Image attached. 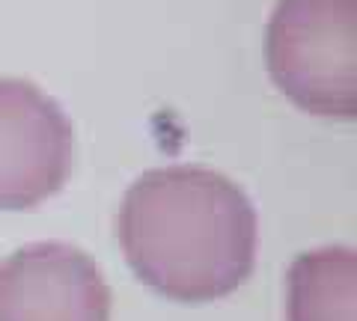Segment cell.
Returning <instances> with one entry per match:
<instances>
[{"mask_svg": "<svg viewBox=\"0 0 357 321\" xmlns=\"http://www.w3.org/2000/svg\"><path fill=\"white\" fill-rule=\"evenodd\" d=\"M256 229L248 194L206 167L143 173L128 187L116 220L131 271L178 304H211L248 283Z\"/></svg>", "mask_w": 357, "mask_h": 321, "instance_id": "obj_1", "label": "cell"}, {"mask_svg": "<svg viewBox=\"0 0 357 321\" xmlns=\"http://www.w3.org/2000/svg\"><path fill=\"white\" fill-rule=\"evenodd\" d=\"M268 72L312 116H357V0H280L268 21Z\"/></svg>", "mask_w": 357, "mask_h": 321, "instance_id": "obj_2", "label": "cell"}, {"mask_svg": "<svg viewBox=\"0 0 357 321\" xmlns=\"http://www.w3.org/2000/svg\"><path fill=\"white\" fill-rule=\"evenodd\" d=\"M75 131L36 84L0 77V212H27L63 191Z\"/></svg>", "mask_w": 357, "mask_h": 321, "instance_id": "obj_3", "label": "cell"}, {"mask_svg": "<svg viewBox=\"0 0 357 321\" xmlns=\"http://www.w3.org/2000/svg\"><path fill=\"white\" fill-rule=\"evenodd\" d=\"M0 321H110L102 268L63 241H39L0 262Z\"/></svg>", "mask_w": 357, "mask_h": 321, "instance_id": "obj_4", "label": "cell"}, {"mask_svg": "<svg viewBox=\"0 0 357 321\" xmlns=\"http://www.w3.org/2000/svg\"><path fill=\"white\" fill-rule=\"evenodd\" d=\"M286 321H357V256L351 247H321L289 268Z\"/></svg>", "mask_w": 357, "mask_h": 321, "instance_id": "obj_5", "label": "cell"}]
</instances>
